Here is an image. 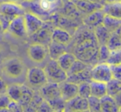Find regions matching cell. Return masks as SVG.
Wrapping results in <instances>:
<instances>
[{"label": "cell", "instance_id": "6da1fadb", "mask_svg": "<svg viewBox=\"0 0 121 112\" xmlns=\"http://www.w3.org/2000/svg\"><path fill=\"white\" fill-rule=\"evenodd\" d=\"M72 46L71 52L77 59L85 62L90 66L98 63L99 44L95 37L93 30L84 25L77 29L76 34L73 37L69 46Z\"/></svg>", "mask_w": 121, "mask_h": 112}, {"label": "cell", "instance_id": "7a4b0ae2", "mask_svg": "<svg viewBox=\"0 0 121 112\" xmlns=\"http://www.w3.org/2000/svg\"><path fill=\"white\" fill-rule=\"evenodd\" d=\"M2 74L11 79H18L26 74V69L22 60L18 57L8 58L3 62L1 66Z\"/></svg>", "mask_w": 121, "mask_h": 112}, {"label": "cell", "instance_id": "3957f363", "mask_svg": "<svg viewBox=\"0 0 121 112\" xmlns=\"http://www.w3.org/2000/svg\"><path fill=\"white\" fill-rule=\"evenodd\" d=\"M26 85L34 90H39L47 82V77L43 68L33 66L29 68L26 72Z\"/></svg>", "mask_w": 121, "mask_h": 112}, {"label": "cell", "instance_id": "277c9868", "mask_svg": "<svg viewBox=\"0 0 121 112\" xmlns=\"http://www.w3.org/2000/svg\"><path fill=\"white\" fill-rule=\"evenodd\" d=\"M43 69L46 74L48 82L60 84L67 79V73L59 66L56 60L49 58V61L47 62Z\"/></svg>", "mask_w": 121, "mask_h": 112}, {"label": "cell", "instance_id": "5b68a950", "mask_svg": "<svg viewBox=\"0 0 121 112\" xmlns=\"http://www.w3.org/2000/svg\"><path fill=\"white\" fill-rule=\"evenodd\" d=\"M54 27V23L53 21H45L43 26L33 35L28 37V39H31L33 43L48 46L51 41V35Z\"/></svg>", "mask_w": 121, "mask_h": 112}, {"label": "cell", "instance_id": "8992f818", "mask_svg": "<svg viewBox=\"0 0 121 112\" xmlns=\"http://www.w3.org/2000/svg\"><path fill=\"white\" fill-rule=\"evenodd\" d=\"M27 56L34 63H43L46 60L47 56H49L47 46L40 43H32L27 48Z\"/></svg>", "mask_w": 121, "mask_h": 112}, {"label": "cell", "instance_id": "52a82bcc", "mask_svg": "<svg viewBox=\"0 0 121 112\" xmlns=\"http://www.w3.org/2000/svg\"><path fill=\"white\" fill-rule=\"evenodd\" d=\"M91 78L93 80L107 83L113 78L110 66L107 63H97L91 68Z\"/></svg>", "mask_w": 121, "mask_h": 112}, {"label": "cell", "instance_id": "ba28073f", "mask_svg": "<svg viewBox=\"0 0 121 112\" xmlns=\"http://www.w3.org/2000/svg\"><path fill=\"white\" fill-rule=\"evenodd\" d=\"M23 17L25 21L27 38L36 33L45 23V21L41 17L30 12H26L23 15Z\"/></svg>", "mask_w": 121, "mask_h": 112}, {"label": "cell", "instance_id": "9c48e42d", "mask_svg": "<svg viewBox=\"0 0 121 112\" xmlns=\"http://www.w3.org/2000/svg\"><path fill=\"white\" fill-rule=\"evenodd\" d=\"M6 32H8L10 35L18 39L27 38L23 15L22 16H17L13 18L10 22L9 26H8Z\"/></svg>", "mask_w": 121, "mask_h": 112}, {"label": "cell", "instance_id": "30bf717a", "mask_svg": "<svg viewBox=\"0 0 121 112\" xmlns=\"http://www.w3.org/2000/svg\"><path fill=\"white\" fill-rule=\"evenodd\" d=\"M26 10L20 3L2 2L0 4V14H3L12 20L17 16H22Z\"/></svg>", "mask_w": 121, "mask_h": 112}, {"label": "cell", "instance_id": "8fae6325", "mask_svg": "<svg viewBox=\"0 0 121 112\" xmlns=\"http://www.w3.org/2000/svg\"><path fill=\"white\" fill-rule=\"evenodd\" d=\"M38 92L41 95L43 99L48 102L61 97L59 84H56V83L47 82L45 85L42 86L38 90Z\"/></svg>", "mask_w": 121, "mask_h": 112}, {"label": "cell", "instance_id": "7c38bea8", "mask_svg": "<svg viewBox=\"0 0 121 112\" xmlns=\"http://www.w3.org/2000/svg\"><path fill=\"white\" fill-rule=\"evenodd\" d=\"M61 97L65 102L78 95V85L65 80L59 84Z\"/></svg>", "mask_w": 121, "mask_h": 112}, {"label": "cell", "instance_id": "4fadbf2b", "mask_svg": "<svg viewBox=\"0 0 121 112\" xmlns=\"http://www.w3.org/2000/svg\"><path fill=\"white\" fill-rule=\"evenodd\" d=\"M104 16L105 14L101 9L96 10L93 12L86 15L82 19V23L87 28L94 30L96 26L103 23Z\"/></svg>", "mask_w": 121, "mask_h": 112}, {"label": "cell", "instance_id": "5bb4252c", "mask_svg": "<svg viewBox=\"0 0 121 112\" xmlns=\"http://www.w3.org/2000/svg\"><path fill=\"white\" fill-rule=\"evenodd\" d=\"M78 9L83 14H89L99 9H102L103 3L100 2H92L89 0H74L72 1Z\"/></svg>", "mask_w": 121, "mask_h": 112}, {"label": "cell", "instance_id": "9a60e30c", "mask_svg": "<svg viewBox=\"0 0 121 112\" xmlns=\"http://www.w3.org/2000/svg\"><path fill=\"white\" fill-rule=\"evenodd\" d=\"M64 111H88L87 99L78 95L65 103Z\"/></svg>", "mask_w": 121, "mask_h": 112}, {"label": "cell", "instance_id": "2e32d148", "mask_svg": "<svg viewBox=\"0 0 121 112\" xmlns=\"http://www.w3.org/2000/svg\"><path fill=\"white\" fill-rule=\"evenodd\" d=\"M73 36L68 30L63 29L61 27L55 26L52 31L51 35V40L57 43H62V44L69 46L72 41Z\"/></svg>", "mask_w": 121, "mask_h": 112}, {"label": "cell", "instance_id": "e0dca14e", "mask_svg": "<svg viewBox=\"0 0 121 112\" xmlns=\"http://www.w3.org/2000/svg\"><path fill=\"white\" fill-rule=\"evenodd\" d=\"M101 10L106 16L121 20V0L103 3Z\"/></svg>", "mask_w": 121, "mask_h": 112}, {"label": "cell", "instance_id": "ac0fdd59", "mask_svg": "<svg viewBox=\"0 0 121 112\" xmlns=\"http://www.w3.org/2000/svg\"><path fill=\"white\" fill-rule=\"evenodd\" d=\"M47 48H48V55L49 58L54 60H57L62 54L69 51V47L67 45L62 44L52 40L47 46Z\"/></svg>", "mask_w": 121, "mask_h": 112}, {"label": "cell", "instance_id": "d6986e66", "mask_svg": "<svg viewBox=\"0 0 121 112\" xmlns=\"http://www.w3.org/2000/svg\"><path fill=\"white\" fill-rule=\"evenodd\" d=\"M93 32H94L95 37H96V39L99 46L106 45L107 42H108L109 39L111 35V32L103 24L96 26L93 30Z\"/></svg>", "mask_w": 121, "mask_h": 112}, {"label": "cell", "instance_id": "ffe728a7", "mask_svg": "<svg viewBox=\"0 0 121 112\" xmlns=\"http://www.w3.org/2000/svg\"><path fill=\"white\" fill-rule=\"evenodd\" d=\"M91 66H88L85 70H83L82 71L78 73V74L68 76L66 80L69 81V82L73 83V84H76L78 85L83 82H89L90 80H91Z\"/></svg>", "mask_w": 121, "mask_h": 112}, {"label": "cell", "instance_id": "44dd1931", "mask_svg": "<svg viewBox=\"0 0 121 112\" xmlns=\"http://www.w3.org/2000/svg\"><path fill=\"white\" fill-rule=\"evenodd\" d=\"M100 111L103 112H116L119 111V106L116 105L113 97L106 94L100 98Z\"/></svg>", "mask_w": 121, "mask_h": 112}, {"label": "cell", "instance_id": "7402d4cb", "mask_svg": "<svg viewBox=\"0 0 121 112\" xmlns=\"http://www.w3.org/2000/svg\"><path fill=\"white\" fill-rule=\"evenodd\" d=\"M89 84L90 89H91V96H94L98 98H100L107 94L106 83L91 79V80H90Z\"/></svg>", "mask_w": 121, "mask_h": 112}, {"label": "cell", "instance_id": "603a6c76", "mask_svg": "<svg viewBox=\"0 0 121 112\" xmlns=\"http://www.w3.org/2000/svg\"><path fill=\"white\" fill-rule=\"evenodd\" d=\"M76 59L77 58L74 56V54H73V52L68 51L65 53L62 54L56 61H57L59 66L62 68L65 72H67L69 70V68L71 67V66L73 65V62H75Z\"/></svg>", "mask_w": 121, "mask_h": 112}, {"label": "cell", "instance_id": "cb8c5ba5", "mask_svg": "<svg viewBox=\"0 0 121 112\" xmlns=\"http://www.w3.org/2000/svg\"><path fill=\"white\" fill-rule=\"evenodd\" d=\"M23 91V84H13L11 85H8L6 90V93L12 101H15L19 102L21 99L22 94Z\"/></svg>", "mask_w": 121, "mask_h": 112}, {"label": "cell", "instance_id": "d4e9b609", "mask_svg": "<svg viewBox=\"0 0 121 112\" xmlns=\"http://www.w3.org/2000/svg\"><path fill=\"white\" fill-rule=\"evenodd\" d=\"M102 24L112 33V32L116 31V30L121 26V20L116 19V18H115V17H112V16L105 15L103 23Z\"/></svg>", "mask_w": 121, "mask_h": 112}, {"label": "cell", "instance_id": "484cf974", "mask_svg": "<svg viewBox=\"0 0 121 112\" xmlns=\"http://www.w3.org/2000/svg\"><path fill=\"white\" fill-rule=\"evenodd\" d=\"M106 89L107 94L111 97L115 96L117 93L121 91V81L112 78L106 83Z\"/></svg>", "mask_w": 121, "mask_h": 112}, {"label": "cell", "instance_id": "4316f807", "mask_svg": "<svg viewBox=\"0 0 121 112\" xmlns=\"http://www.w3.org/2000/svg\"><path fill=\"white\" fill-rule=\"evenodd\" d=\"M88 66H90L89 65L86 64L85 62H82V61L78 60V59H76L75 62L73 63V65L71 66V67L69 68V70L67 71V75H73V74H78V73L82 71L83 70H85L86 68H87ZM92 67V66H91Z\"/></svg>", "mask_w": 121, "mask_h": 112}, {"label": "cell", "instance_id": "83f0119b", "mask_svg": "<svg viewBox=\"0 0 121 112\" xmlns=\"http://www.w3.org/2000/svg\"><path fill=\"white\" fill-rule=\"evenodd\" d=\"M110 66H115L121 64V48L110 51L106 62Z\"/></svg>", "mask_w": 121, "mask_h": 112}, {"label": "cell", "instance_id": "f1b7e54d", "mask_svg": "<svg viewBox=\"0 0 121 112\" xmlns=\"http://www.w3.org/2000/svg\"><path fill=\"white\" fill-rule=\"evenodd\" d=\"M106 46L110 51L121 48V39L115 31L111 33V35L107 42Z\"/></svg>", "mask_w": 121, "mask_h": 112}, {"label": "cell", "instance_id": "f546056e", "mask_svg": "<svg viewBox=\"0 0 121 112\" xmlns=\"http://www.w3.org/2000/svg\"><path fill=\"white\" fill-rule=\"evenodd\" d=\"M88 111H100V98L94 96H90L87 98Z\"/></svg>", "mask_w": 121, "mask_h": 112}, {"label": "cell", "instance_id": "4dcf8cb0", "mask_svg": "<svg viewBox=\"0 0 121 112\" xmlns=\"http://www.w3.org/2000/svg\"><path fill=\"white\" fill-rule=\"evenodd\" d=\"M89 82H83L78 84V96L83 98H86V99L91 96Z\"/></svg>", "mask_w": 121, "mask_h": 112}, {"label": "cell", "instance_id": "1f68e13d", "mask_svg": "<svg viewBox=\"0 0 121 112\" xmlns=\"http://www.w3.org/2000/svg\"><path fill=\"white\" fill-rule=\"evenodd\" d=\"M110 50L106 45H100L99 47L98 52V63H104L106 62V60L108 59L110 55Z\"/></svg>", "mask_w": 121, "mask_h": 112}, {"label": "cell", "instance_id": "d6a6232c", "mask_svg": "<svg viewBox=\"0 0 121 112\" xmlns=\"http://www.w3.org/2000/svg\"><path fill=\"white\" fill-rule=\"evenodd\" d=\"M47 102H48V101H47ZM48 103L49 104V106H51L53 111H64L66 102L62 99V97L50 101H49Z\"/></svg>", "mask_w": 121, "mask_h": 112}, {"label": "cell", "instance_id": "836d02e7", "mask_svg": "<svg viewBox=\"0 0 121 112\" xmlns=\"http://www.w3.org/2000/svg\"><path fill=\"white\" fill-rule=\"evenodd\" d=\"M8 111H13V112H18V111H23V107L19 102L15 101H12L9 102L8 106Z\"/></svg>", "mask_w": 121, "mask_h": 112}, {"label": "cell", "instance_id": "e575fe53", "mask_svg": "<svg viewBox=\"0 0 121 112\" xmlns=\"http://www.w3.org/2000/svg\"><path fill=\"white\" fill-rule=\"evenodd\" d=\"M110 69H111L112 76L114 79H116L121 81V64L110 66Z\"/></svg>", "mask_w": 121, "mask_h": 112}, {"label": "cell", "instance_id": "d590c367", "mask_svg": "<svg viewBox=\"0 0 121 112\" xmlns=\"http://www.w3.org/2000/svg\"><path fill=\"white\" fill-rule=\"evenodd\" d=\"M10 101H11V99L7 95L6 93H1L0 94V109H2V108H8V106Z\"/></svg>", "mask_w": 121, "mask_h": 112}, {"label": "cell", "instance_id": "8d00e7d4", "mask_svg": "<svg viewBox=\"0 0 121 112\" xmlns=\"http://www.w3.org/2000/svg\"><path fill=\"white\" fill-rule=\"evenodd\" d=\"M36 111H53L52 108H51V106H49V104L48 102H47L45 100H43V101H42L41 103H40V105L38 106V108H37Z\"/></svg>", "mask_w": 121, "mask_h": 112}, {"label": "cell", "instance_id": "74e56055", "mask_svg": "<svg viewBox=\"0 0 121 112\" xmlns=\"http://www.w3.org/2000/svg\"><path fill=\"white\" fill-rule=\"evenodd\" d=\"M7 87H8V84H6V82L2 78H0V94L6 93Z\"/></svg>", "mask_w": 121, "mask_h": 112}, {"label": "cell", "instance_id": "f35d334b", "mask_svg": "<svg viewBox=\"0 0 121 112\" xmlns=\"http://www.w3.org/2000/svg\"><path fill=\"white\" fill-rule=\"evenodd\" d=\"M113 98H114V100H115L116 105L119 106V108H120L121 106V91L117 93L115 96H113Z\"/></svg>", "mask_w": 121, "mask_h": 112}, {"label": "cell", "instance_id": "ab89813d", "mask_svg": "<svg viewBox=\"0 0 121 112\" xmlns=\"http://www.w3.org/2000/svg\"><path fill=\"white\" fill-rule=\"evenodd\" d=\"M2 2H9V3H20L22 1H25V0H1Z\"/></svg>", "mask_w": 121, "mask_h": 112}, {"label": "cell", "instance_id": "60d3db41", "mask_svg": "<svg viewBox=\"0 0 121 112\" xmlns=\"http://www.w3.org/2000/svg\"><path fill=\"white\" fill-rule=\"evenodd\" d=\"M115 32H116V33H117V35H118L119 36H120V38L121 39V26H120V28H119L118 30H117Z\"/></svg>", "mask_w": 121, "mask_h": 112}, {"label": "cell", "instance_id": "b9f144b4", "mask_svg": "<svg viewBox=\"0 0 121 112\" xmlns=\"http://www.w3.org/2000/svg\"><path fill=\"white\" fill-rule=\"evenodd\" d=\"M111 1H116V0H102V3L105 2H111Z\"/></svg>", "mask_w": 121, "mask_h": 112}, {"label": "cell", "instance_id": "7bdbcfd3", "mask_svg": "<svg viewBox=\"0 0 121 112\" xmlns=\"http://www.w3.org/2000/svg\"><path fill=\"white\" fill-rule=\"evenodd\" d=\"M2 33H3V28H2V26H1V24H0V35H1Z\"/></svg>", "mask_w": 121, "mask_h": 112}, {"label": "cell", "instance_id": "ee69618b", "mask_svg": "<svg viewBox=\"0 0 121 112\" xmlns=\"http://www.w3.org/2000/svg\"><path fill=\"white\" fill-rule=\"evenodd\" d=\"M61 1H62L63 3H68V2L71 1V0H61Z\"/></svg>", "mask_w": 121, "mask_h": 112}, {"label": "cell", "instance_id": "f6af8a7d", "mask_svg": "<svg viewBox=\"0 0 121 112\" xmlns=\"http://www.w3.org/2000/svg\"><path fill=\"white\" fill-rule=\"evenodd\" d=\"M2 74H2V71H1V69H0V78H1V77H2Z\"/></svg>", "mask_w": 121, "mask_h": 112}, {"label": "cell", "instance_id": "bcb514c9", "mask_svg": "<svg viewBox=\"0 0 121 112\" xmlns=\"http://www.w3.org/2000/svg\"><path fill=\"white\" fill-rule=\"evenodd\" d=\"M119 111H120V112H121V106H120V108H119Z\"/></svg>", "mask_w": 121, "mask_h": 112}, {"label": "cell", "instance_id": "7dc6e473", "mask_svg": "<svg viewBox=\"0 0 121 112\" xmlns=\"http://www.w3.org/2000/svg\"><path fill=\"white\" fill-rule=\"evenodd\" d=\"M1 3H2V1H1V0H0V4H1Z\"/></svg>", "mask_w": 121, "mask_h": 112}]
</instances>
